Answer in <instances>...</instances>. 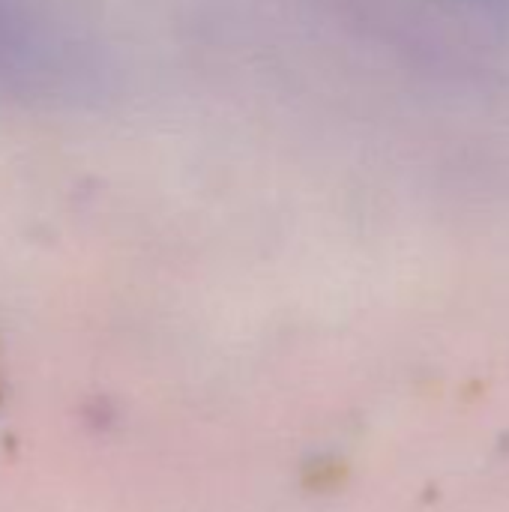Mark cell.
<instances>
[{
  "label": "cell",
  "mask_w": 509,
  "mask_h": 512,
  "mask_svg": "<svg viewBox=\"0 0 509 512\" xmlns=\"http://www.w3.org/2000/svg\"><path fill=\"white\" fill-rule=\"evenodd\" d=\"M78 75L72 45L24 0H0V93L45 99Z\"/></svg>",
  "instance_id": "cell-1"
},
{
  "label": "cell",
  "mask_w": 509,
  "mask_h": 512,
  "mask_svg": "<svg viewBox=\"0 0 509 512\" xmlns=\"http://www.w3.org/2000/svg\"><path fill=\"white\" fill-rule=\"evenodd\" d=\"M483 3H495V0H483Z\"/></svg>",
  "instance_id": "cell-2"
}]
</instances>
